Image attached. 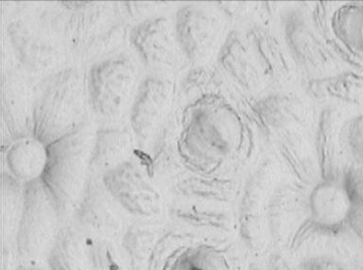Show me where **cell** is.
Segmentation results:
<instances>
[{
  "mask_svg": "<svg viewBox=\"0 0 363 270\" xmlns=\"http://www.w3.org/2000/svg\"><path fill=\"white\" fill-rule=\"evenodd\" d=\"M138 143L130 129L115 125H105L96 129L90 174L101 176L119 164L132 160Z\"/></svg>",
  "mask_w": 363,
  "mask_h": 270,
  "instance_id": "obj_12",
  "label": "cell"
},
{
  "mask_svg": "<svg viewBox=\"0 0 363 270\" xmlns=\"http://www.w3.org/2000/svg\"><path fill=\"white\" fill-rule=\"evenodd\" d=\"M7 33L17 59L28 73L45 78L67 67L64 64L69 52L64 40L39 16L14 17Z\"/></svg>",
  "mask_w": 363,
  "mask_h": 270,
  "instance_id": "obj_5",
  "label": "cell"
},
{
  "mask_svg": "<svg viewBox=\"0 0 363 270\" xmlns=\"http://www.w3.org/2000/svg\"><path fill=\"white\" fill-rule=\"evenodd\" d=\"M173 86L163 76L147 75L140 81L129 113L130 129L144 150L169 119Z\"/></svg>",
  "mask_w": 363,
  "mask_h": 270,
  "instance_id": "obj_8",
  "label": "cell"
},
{
  "mask_svg": "<svg viewBox=\"0 0 363 270\" xmlns=\"http://www.w3.org/2000/svg\"><path fill=\"white\" fill-rule=\"evenodd\" d=\"M179 44L190 59L203 56L210 41V20L201 9L195 6L182 8L175 21Z\"/></svg>",
  "mask_w": 363,
  "mask_h": 270,
  "instance_id": "obj_16",
  "label": "cell"
},
{
  "mask_svg": "<svg viewBox=\"0 0 363 270\" xmlns=\"http://www.w3.org/2000/svg\"><path fill=\"white\" fill-rule=\"evenodd\" d=\"M127 214L108 191L101 176L90 174L72 215L82 232L93 237L110 238L121 231Z\"/></svg>",
  "mask_w": 363,
  "mask_h": 270,
  "instance_id": "obj_9",
  "label": "cell"
},
{
  "mask_svg": "<svg viewBox=\"0 0 363 270\" xmlns=\"http://www.w3.org/2000/svg\"><path fill=\"white\" fill-rule=\"evenodd\" d=\"M3 124L11 140L33 136L35 86L21 71L8 69L2 74Z\"/></svg>",
  "mask_w": 363,
  "mask_h": 270,
  "instance_id": "obj_11",
  "label": "cell"
},
{
  "mask_svg": "<svg viewBox=\"0 0 363 270\" xmlns=\"http://www.w3.org/2000/svg\"><path fill=\"white\" fill-rule=\"evenodd\" d=\"M116 9L122 18L129 24L130 22H135V24L144 21L150 17L155 16L157 11L159 2L152 1H127L115 2Z\"/></svg>",
  "mask_w": 363,
  "mask_h": 270,
  "instance_id": "obj_18",
  "label": "cell"
},
{
  "mask_svg": "<svg viewBox=\"0 0 363 270\" xmlns=\"http://www.w3.org/2000/svg\"><path fill=\"white\" fill-rule=\"evenodd\" d=\"M96 126L88 118L74 132L48 145V161L41 179L61 220L72 215L90 176Z\"/></svg>",
  "mask_w": 363,
  "mask_h": 270,
  "instance_id": "obj_3",
  "label": "cell"
},
{
  "mask_svg": "<svg viewBox=\"0 0 363 270\" xmlns=\"http://www.w3.org/2000/svg\"><path fill=\"white\" fill-rule=\"evenodd\" d=\"M86 75L67 67L42 78L35 86L33 136L52 144L74 132L88 118Z\"/></svg>",
  "mask_w": 363,
  "mask_h": 270,
  "instance_id": "obj_2",
  "label": "cell"
},
{
  "mask_svg": "<svg viewBox=\"0 0 363 270\" xmlns=\"http://www.w3.org/2000/svg\"><path fill=\"white\" fill-rule=\"evenodd\" d=\"M309 217L320 229L331 231L345 223L350 200L345 186L337 180H323L311 189L308 198Z\"/></svg>",
  "mask_w": 363,
  "mask_h": 270,
  "instance_id": "obj_13",
  "label": "cell"
},
{
  "mask_svg": "<svg viewBox=\"0 0 363 270\" xmlns=\"http://www.w3.org/2000/svg\"><path fill=\"white\" fill-rule=\"evenodd\" d=\"M60 220L58 210L42 180L25 184L16 232L20 259L33 262L51 248Z\"/></svg>",
  "mask_w": 363,
  "mask_h": 270,
  "instance_id": "obj_6",
  "label": "cell"
},
{
  "mask_svg": "<svg viewBox=\"0 0 363 270\" xmlns=\"http://www.w3.org/2000/svg\"><path fill=\"white\" fill-rule=\"evenodd\" d=\"M48 161V146L35 136L11 141L4 150V163L11 177L24 186L41 180Z\"/></svg>",
  "mask_w": 363,
  "mask_h": 270,
  "instance_id": "obj_14",
  "label": "cell"
},
{
  "mask_svg": "<svg viewBox=\"0 0 363 270\" xmlns=\"http://www.w3.org/2000/svg\"><path fill=\"white\" fill-rule=\"evenodd\" d=\"M128 40L150 75L161 76L172 67L179 41L167 17L155 16L133 25Z\"/></svg>",
  "mask_w": 363,
  "mask_h": 270,
  "instance_id": "obj_10",
  "label": "cell"
},
{
  "mask_svg": "<svg viewBox=\"0 0 363 270\" xmlns=\"http://www.w3.org/2000/svg\"><path fill=\"white\" fill-rule=\"evenodd\" d=\"M16 270H45V269L42 268L41 266L35 265V264L25 263L24 265L20 266Z\"/></svg>",
  "mask_w": 363,
  "mask_h": 270,
  "instance_id": "obj_19",
  "label": "cell"
},
{
  "mask_svg": "<svg viewBox=\"0 0 363 270\" xmlns=\"http://www.w3.org/2000/svg\"><path fill=\"white\" fill-rule=\"evenodd\" d=\"M105 187L129 215L157 218L163 201L153 178L133 160L125 162L101 176Z\"/></svg>",
  "mask_w": 363,
  "mask_h": 270,
  "instance_id": "obj_7",
  "label": "cell"
},
{
  "mask_svg": "<svg viewBox=\"0 0 363 270\" xmlns=\"http://www.w3.org/2000/svg\"><path fill=\"white\" fill-rule=\"evenodd\" d=\"M138 77V64L126 53L119 52L91 64L86 86L94 115L107 123L129 113L141 81Z\"/></svg>",
  "mask_w": 363,
  "mask_h": 270,
  "instance_id": "obj_4",
  "label": "cell"
},
{
  "mask_svg": "<svg viewBox=\"0 0 363 270\" xmlns=\"http://www.w3.org/2000/svg\"><path fill=\"white\" fill-rule=\"evenodd\" d=\"M172 270H229L225 259L206 248L189 249L175 261Z\"/></svg>",
  "mask_w": 363,
  "mask_h": 270,
  "instance_id": "obj_17",
  "label": "cell"
},
{
  "mask_svg": "<svg viewBox=\"0 0 363 270\" xmlns=\"http://www.w3.org/2000/svg\"><path fill=\"white\" fill-rule=\"evenodd\" d=\"M75 223L60 228L50 249L48 270H87L86 240Z\"/></svg>",
  "mask_w": 363,
  "mask_h": 270,
  "instance_id": "obj_15",
  "label": "cell"
},
{
  "mask_svg": "<svg viewBox=\"0 0 363 270\" xmlns=\"http://www.w3.org/2000/svg\"><path fill=\"white\" fill-rule=\"evenodd\" d=\"M48 19L70 55L82 64H93L119 53L129 35V24L115 2L87 1L74 11L55 2L48 8Z\"/></svg>",
  "mask_w": 363,
  "mask_h": 270,
  "instance_id": "obj_1",
  "label": "cell"
}]
</instances>
